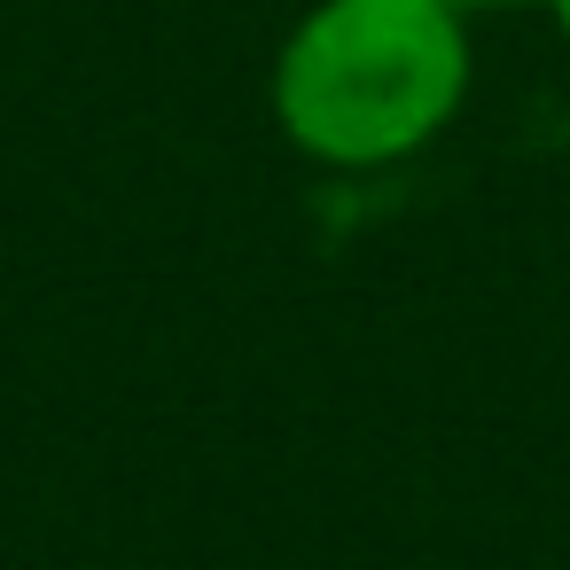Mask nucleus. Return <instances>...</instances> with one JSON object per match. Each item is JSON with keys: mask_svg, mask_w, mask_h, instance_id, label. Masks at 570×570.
Masks as SVG:
<instances>
[{"mask_svg": "<svg viewBox=\"0 0 570 570\" xmlns=\"http://www.w3.org/2000/svg\"><path fill=\"white\" fill-rule=\"evenodd\" d=\"M539 9L554 17V32H562V48H570V0H539Z\"/></svg>", "mask_w": 570, "mask_h": 570, "instance_id": "obj_2", "label": "nucleus"}, {"mask_svg": "<svg viewBox=\"0 0 570 570\" xmlns=\"http://www.w3.org/2000/svg\"><path fill=\"white\" fill-rule=\"evenodd\" d=\"M469 79V17L430 0H313L274 48L266 110L305 165L391 173L445 141Z\"/></svg>", "mask_w": 570, "mask_h": 570, "instance_id": "obj_1", "label": "nucleus"}, {"mask_svg": "<svg viewBox=\"0 0 570 570\" xmlns=\"http://www.w3.org/2000/svg\"><path fill=\"white\" fill-rule=\"evenodd\" d=\"M430 9H453V17H476V9H500V0H430Z\"/></svg>", "mask_w": 570, "mask_h": 570, "instance_id": "obj_3", "label": "nucleus"}]
</instances>
